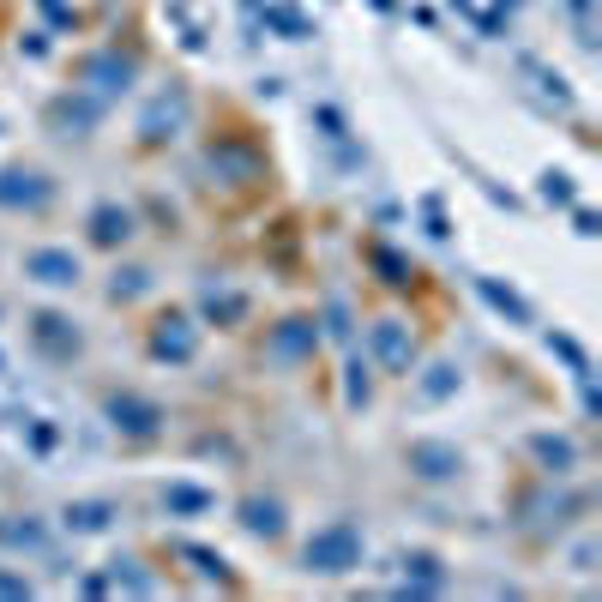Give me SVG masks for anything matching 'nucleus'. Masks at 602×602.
<instances>
[{
    "mask_svg": "<svg viewBox=\"0 0 602 602\" xmlns=\"http://www.w3.org/2000/svg\"><path fill=\"white\" fill-rule=\"evenodd\" d=\"M241 524H248L253 537L277 542V537H284V506H277V500H265V494H253V500H241Z\"/></svg>",
    "mask_w": 602,
    "mask_h": 602,
    "instance_id": "obj_13",
    "label": "nucleus"
},
{
    "mask_svg": "<svg viewBox=\"0 0 602 602\" xmlns=\"http://www.w3.org/2000/svg\"><path fill=\"white\" fill-rule=\"evenodd\" d=\"M410 471H416L422 482H446V476L464 471V452L459 446H446V440H416L410 446Z\"/></svg>",
    "mask_w": 602,
    "mask_h": 602,
    "instance_id": "obj_8",
    "label": "nucleus"
},
{
    "mask_svg": "<svg viewBox=\"0 0 602 602\" xmlns=\"http://www.w3.org/2000/svg\"><path fill=\"white\" fill-rule=\"evenodd\" d=\"M91 241L97 248H121V241H133V211L127 205H97L91 211Z\"/></svg>",
    "mask_w": 602,
    "mask_h": 602,
    "instance_id": "obj_12",
    "label": "nucleus"
},
{
    "mask_svg": "<svg viewBox=\"0 0 602 602\" xmlns=\"http://www.w3.org/2000/svg\"><path fill=\"white\" fill-rule=\"evenodd\" d=\"M181 121H187V91H181V85H170V91H158V97H151V109L139 115V139L158 145V139H170Z\"/></svg>",
    "mask_w": 602,
    "mask_h": 602,
    "instance_id": "obj_6",
    "label": "nucleus"
},
{
    "mask_svg": "<svg viewBox=\"0 0 602 602\" xmlns=\"http://www.w3.org/2000/svg\"><path fill=\"white\" fill-rule=\"evenodd\" d=\"M0 542H7V549H49V530H42V524H0Z\"/></svg>",
    "mask_w": 602,
    "mask_h": 602,
    "instance_id": "obj_21",
    "label": "nucleus"
},
{
    "mask_svg": "<svg viewBox=\"0 0 602 602\" xmlns=\"http://www.w3.org/2000/svg\"><path fill=\"white\" fill-rule=\"evenodd\" d=\"M145 284H151V272H115L109 296H115V301H133V296H145Z\"/></svg>",
    "mask_w": 602,
    "mask_h": 602,
    "instance_id": "obj_25",
    "label": "nucleus"
},
{
    "mask_svg": "<svg viewBox=\"0 0 602 602\" xmlns=\"http://www.w3.org/2000/svg\"><path fill=\"white\" fill-rule=\"evenodd\" d=\"M151 355H158V362H193L199 355V326L187 314H163L158 331H151Z\"/></svg>",
    "mask_w": 602,
    "mask_h": 602,
    "instance_id": "obj_3",
    "label": "nucleus"
},
{
    "mask_svg": "<svg viewBox=\"0 0 602 602\" xmlns=\"http://www.w3.org/2000/svg\"><path fill=\"white\" fill-rule=\"evenodd\" d=\"M482 296L494 301V308H500V314H506V319H518V326H530V308H524V301L512 296V289H500L494 277H482Z\"/></svg>",
    "mask_w": 602,
    "mask_h": 602,
    "instance_id": "obj_22",
    "label": "nucleus"
},
{
    "mask_svg": "<svg viewBox=\"0 0 602 602\" xmlns=\"http://www.w3.org/2000/svg\"><path fill=\"white\" fill-rule=\"evenodd\" d=\"M367 343H374L380 367H392V374H410V355H416V343H410V326H398V319H380Z\"/></svg>",
    "mask_w": 602,
    "mask_h": 602,
    "instance_id": "obj_10",
    "label": "nucleus"
},
{
    "mask_svg": "<svg viewBox=\"0 0 602 602\" xmlns=\"http://www.w3.org/2000/svg\"><path fill=\"white\" fill-rule=\"evenodd\" d=\"M175 554H181V561H193V573H199V578H217V585H229V561H223V554L193 549V542H175Z\"/></svg>",
    "mask_w": 602,
    "mask_h": 602,
    "instance_id": "obj_20",
    "label": "nucleus"
},
{
    "mask_svg": "<svg viewBox=\"0 0 602 602\" xmlns=\"http://www.w3.org/2000/svg\"><path fill=\"white\" fill-rule=\"evenodd\" d=\"M133 73H139V61H133V54H121V49H109V54H91V61H85L79 79L91 85L97 97H121L133 85Z\"/></svg>",
    "mask_w": 602,
    "mask_h": 602,
    "instance_id": "obj_4",
    "label": "nucleus"
},
{
    "mask_svg": "<svg viewBox=\"0 0 602 602\" xmlns=\"http://www.w3.org/2000/svg\"><path fill=\"white\" fill-rule=\"evenodd\" d=\"M530 452H537V459L549 464L554 476H566V471L578 464V446L566 440V434H530Z\"/></svg>",
    "mask_w": 602,
    "mask_h": 602,
    "instance_id": "obj_16",
    "label": "nucleus"
},
{
    "mask_svg": "<svg viewBox=\"0 0 602 602\" xmlns=\"http://www.w3.org/2000/svg\"><path fill=\"white\" fill-rule=\"evenodd\" d=\"M54 199V181L37 170H0V205L7 211H42Z\"/></svg>",
    "mask_w": 602,
    "mask_h": 602,
    "instance_id": "obj_2",
    "label": "nucleus"
},
{
    "mask_svg": "<svg viewBox=\"0 0 602 602\" xmlns=\"http://www.w3.org/2000/svg\"><path fill=\"white\" fill-rule=\"evenodd\" d=\"M542 199H554V205H573V181H566V175H542Z\"/></svg>",
    "mask_w": 602,
    "mask_h": 602,
    "instance_id": "obj_27",
    "label": "nucleus"
},
{
    "mask_svg": "<svg viewBox=\"0 0 602 602\" xmlns=\"http://www.w3.org/2000/svg\"><path fill=\"white\" fill-rule=\"evenodd\" d=\"M452 392H459V362H434L428 374H422V386H416L422 404H440V398H452Z\"/></svg>",
    "mask_w": 602,
    "mask_h": 602,
    "instance_id": "obj_18",
    "label": "nucleus"
},
{
    "mask_svg": "<svg viewBox=\"0 0 602 602\" xmlns=\"http://www.w3.org/2000/svg\"><path fill=\"white\" fill-rule=\"evenodd\" d=\"M163 506H170V512H211V494H205V488H170Z\"/></svg>",
    "mask_w": 602,
    "mask_h": 602,
    "instance_id": "obj_24",
    "label": "nucleus"
},
{
    "mask_svg": "<svg viewBox=\"0 0 602 602\" xmlns=\"http://www.w3.org/2000/svg\"><path fill=\"white\" fill-rule=\"evenodd\" d=\"M446 585V573H440V561L434 554H404V597H428V590H440Z\"/></svg>",
    "mask_w": 602,
    "mask_h": 602,
    "instance_id": "obj_15",
    "label": "nucleus"
},
{
    "mask_svg": "<svg viewBox=\"0 0 602 602\" xmlns=\"http://www.w3.org/2000/svg\"><path fill=\"white\" fill-rule=\"evenodd\" d=\"M109 422H115L121 434H133V440H151L163 422V410L151 404V398H133V392H115L109 398Z\"/></svg>",
    "mask_w": 602,
    "mask_h": 602,
    "instance_id": "obj_7",
    "label": "nucleus"
},
{
    "mask_svg": "<svg viewBox=\"0 0 602 602\" xmlns=\"http://www.w3.org/2000/svg\"><path fill=\"white\" fill-rule=\"evenodd\" d=\"M30 338L42 343L49 355H79V331H73V319H61V314H37L30 319Z\"/></svg>",
    "mask_w": 602,
    "mask_h": 602,
    "instance_id": "obj_11",
    "label": "nucleus"
},
{
    "mask_svg": "<svg viewBox=\"0 0 602 602\" xmlns=\"http://www.w3.org/2000/svg\"><path fill=\"white\" fill-rule=\"evenodd\" d=\"M314 343H319L314 319H284V326L265 338V355H272V362H301V355H314Z\"/></svg>",
    "mask_w": 602,
    "mask_h": 602,
    "instance_id": "obj_9",
    "label": "nucleus"
},
{
    "mask_svg": "<svg viewBox=\"0 0 602 602\" xmlns=\"http://www.w3.org/2000/svg\"><path fill=\"white\" fill-rule=\"evenodd\" d=\"M0 597H30V585H25V578H13V573H0Z\"/></svg>",
    "mask_w": 602,
    "mask_h": 602,
    "instance_id": "obj_30",
    "label": "nucleus"
},
{
    "mask_svg": "<svg viewBox=\"0 0 602 602\" xmlns=\"http://www.w3.org/2000/svg\"><path fill=\"white\" fill-rule=\"evenodd\" d=\"M25 277H30V284H49V289H73V284H79V253H66V248H30V253H25Z\"/></svg>",
    "mask_w": 602,
    "mask_h": 602,
    "instance_id": "obj_5",
    "label": "nucleus"
},
{
    "mask_svg": "<svg viewBox=\"0 0 602 602\" xmlns=\"http://www.w3.org/2000/svg\"><path fill=\"white\" fill-rule=\"evenodd\" d=\"M199 308H205V319H217V326H236V319L248 314V296H241V289H217V284H211L205 296H199Z\"/></svg>",
    "mask_w": 602,
    "mask_h": 602,
    "instance_id": "obj_17",
    "label": "nucleus"
},
{
    "mask_svg": "<svg viewBox=\"0 0 602 602\" xmlns=\"http://www.w3.org/2000/svg\"><path fill=\"white\" fill-rule=\"evenodd\" d=\"M109 524H115V506H109V500H73V506H66V530H73V537H97Z\"/></svg>",
    "mask_w": 602,
    "mask_h": 602,
    "instance_id": "obj_14",
    "label": "nucleus"
},
{
    "mask_svg": "<svg viewBox=\"0 0 602 602\" xmlns=\"http://www.w3.org/2000/svg\"><path fill=\"white\" fill-rule=\"evenodd\" d=\"M549 350H554V355H561V362H566V367H573L578 380H585V374H590V362H585V350H578V343H573V338H566V331H549Z\"/></svg>",
    "mask_w": 602,
    "mask_h": 602,
    "instance_id": "obj_23",
    "label": "nucleus"
},
{
    "mask_svg": "<svg viewBox=\"0 0 602 602\" xmlns=\"http://www.w3.org/2000/svg\"><path fill=\"white\" fill-rule=\"evenodd\" d=\"M362 554H367L362 524L331 518L326 530H314V537H308V549H301V566H308V573H319V578H343V573H355V566H362Z\"/></svg>",
    "mask_w": 602,
    "mask_h": 602,
    "instance_id": "obj_1",
    "label": "nucleus"
},
{
    "mask_svg": "<svg viewBox=\"0 0 602 602\" xmlns=\"http://www.w3.org/2000/svg\"><path fill=\"white\" fill-rule=\"evenodd\" d=\"M115 578H127V590H139V597L151 590V578H145V573H133V561H115Z\"/></svg>",
    "mask_w": 602,
    "mask_h": 602,
    "instance_id": "obj_29",
    "label": "nucleus"
},
{
    "mask_svg": "<svg viewBox=\"0 0 602 602\" xmlns=\"http://www.w3.org/2000/svg\"><path fill=\"white\" fill-rule=\"evenodd\" d=\"M350 404H367V367L350 362Z\"/></svg>",
    "mask_w": 602,
    "mask_h": 602,
    "instance_id": "obj_28",
    "label": "nucleus"
},
{
    "mask_svg": "<svg viewBox=\"0 0 602 602\" xmlns=\"http://www.w3.org/2000/svg\"><path fill=\"white\" fill-rule=\"evenodd\" d=\"M374 265H380V272H386V284H410V265L404 260H398V253H374Z\"/></svg>",
    "mask_w": 602,
    "mask_h": 602,
    "instance_id": "obj_26",
    "label": "nucleus"
},
{
    "mask_svg": "<svg viewBox=\"0 0 602 602\" xmlns=\"http://www.w3.org/2000/svg\"><path fill=\"white\" fill-rule=\"evenodd\" d=\"M49 121H54V127H66V133H85L97 121V103H85V97H79V103H73V97H61V103L49 109Z\"/></svg>",
    "mask_w": 602,
    "mask_h": 602,
    "instance_id": "obj_19",
    "label": "nucleus"
}]
</instances>
